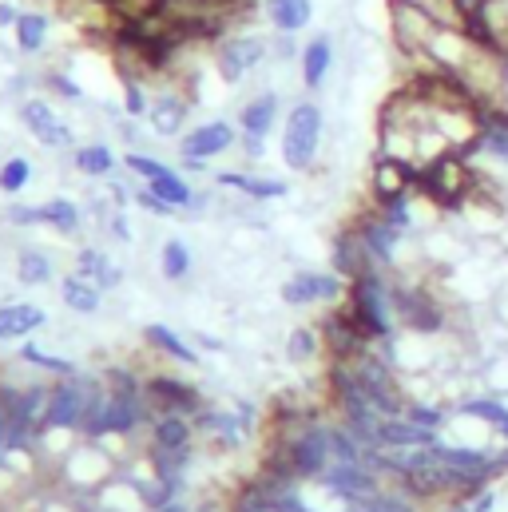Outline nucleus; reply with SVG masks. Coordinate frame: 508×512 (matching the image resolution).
Returning <instances> with one entry per match:
<instances>
[{
  "label": "nucleus",
  "instance_id": "obj_1",
  "mask_svg": "<svg viewBox=\"0 0 508 512\" xmlns=\"http://www.w3.org/2000/svg\"><path fill=\"white\" fill-rule=\"evenodd\" d=\"M346 310L370 346H381L401 334L397 318H393V274L389 270H370V274L354 278L350 294H346Z\"/></svg>",
  "mask_w": 508,
  "mask_h": 512
},
{
  "label": "nucleus",
  "instance_id": "obj_2",
  "mask_svg": "<svg viewBox=\"0 0 508 512\" xmlns=\"http://www.w3.org/2000/svg\"><path fill=\"white\" fill-rule=\"evenodd\" d=\"M393 318H397V330H405V334L437 338V334L449 330L453 310H449L445 298H441L437 290H429L425 282H413V278L393 274Z\"/></svg>",
  "mask_w": 508,
  "mask_h": 512
},
{
  "label": "nucleus",
  "instance_id": "obj_3",
  "mask_svg": "<svg viewBox=\"0 0 508 512\" xmlns=\"http://www.w3.org/2000/svg\"><path fill=\"white\" fill-rule=\"evenodd\" d=\"M322 139H326V112H322V104L310 100V96L290 104V112L282 120V139H278V155H282L286 171L306 175L318 163Z\"/></svg>",
  "mask_w": 508,
  "mask_h": 512
},
{
  "label": "nucleus",
  "instance_id": "obj_4",
  "mask_svg": "<svg viewBox=\"0 0 508 512\" xmlns=\"http://www.w3.org/2000/svg\"><path fill=\"white\" fill-rule=\"evenodd\" d=\"M235 147H239V124H231V120L191 124L179 139V167L191 175H203V171H211L215 159H223Z\"/></svg>",
  "mask_w": 508,
  "mask_h": 512
},
{
  "label": "nucleus",
  "instance_id": "obj_5",
  "mask_svg": "<svg viewBox=\"0 0 508 512\" xmlns=\"http://www.w3.org/2000/svg\"><path fill=\"white\" fill-rule=\"evenodd\" d=\"M350 294V282L338 274V270H318V266H298L282 286H278V298L282 306H294V310H306V306H342Z\"/></svg>",
  "mask_w": 508,
  "mask_h": 512
},
{
  "label": "nucleus",
  "instance_id": "obj_6",
  "mask_svg": "<svg viewBox=\"0 0 508 512\" xmlns=\"http://www.w3.org/2000/svg\"><path fill=\"white\" fill-rule=\"evenodd\" d=\"M191 112H195V92L179 76H167L151 92V112L143 124L159 139H183V131L191 124Z\"/></svg>",
  "mask_w": 508,
  "mask_h": 512
},
{
  "label": "nucleus",
  "instance_id": "obj_7",
  "mask_svg": "<svg viewBox=\"0 0 508 512\" xmlns=\"http://www.w3.org/2000/svg\"><path fill=\"white\" fill-rule=\"evenodd\" d=\"M211 56H215V72H219V80L223 84H243L251 72H258L262 64H266V56H270V40L266 36H258V32H227L215 48H211Z\"/></svg>",
  "mask_w": 508,
  "mask_h": 512
},
{
  "label": "nucleus",
  "instance_id": "obj_8",
  "mask_svg": "<svg viewBox=\"0 0 508 512\" xmlns=\"http://www.w3.org/2000/svg\"><path fill=\"white\" fill-rule=\"evenodd\" d=\"M96 374H72V378H52V397H48V417L44 429H64V433H80L84 417H88V397H92ZM40 429V433H44ZM36 433V437H40Z\"/></svg>",
  "mask_w": 508,
  "mask_h": 512
},
{
  "label": "nucleus",
  "instance_id": "obj_9",
  "mask_svg": "<svg viewBox=\"0 0 508 512\" xmlns=\"http://www.w3.org/2000/svg\"><path fill=\"white\" fill-rule=\"evenodd\" d=\"M16 120L44 151H68L76 147V131L60 116V108L48 96H20L16 100Z\"/></svg>",
  "mask_w": 508,
  "mask_h": 512
},
{
  "label": "nucleus",
  "instance_id": "obj_10",
  "mask_svg": "<svg viewBox=\"0 0 508 512\" xmlns=\"http://www.w3.org/2000/svg\"><path fill=\"white\" fill-rule=\"evenodd\" d=\"M318 485H326V489L338 493L350 509H358V505H366L370 497H378L381 489H385V477L374 473L366 461H334V465L322 473Z\"/></svg>",
  "mask_w": 508,
  "mask_h": 512
},
{
  "label": "nucleus",
  "instance_id": "obj_11",
  "mask_svg": "<svg viewBox=\"0 0 508 512\" xmlns=\"http://www.w3.org/2000/svg\"><path fill=\"white\" fill-rule=\"evenodd\" d=\"M143 389H147V397H151L155 409H171V413H187V417H199V413L211 405L199 385L187 382L183 374H171V370L147 374Z\"/></svg>",
  "mask_w": 508,
  "mask_h": 512
},
{
  "label": "nucleus",
  "instance_id": "obj_12",
  "mask_svg": "<svg viewBox=\"0 0 508 512\" xmlns=\"http://www.w3.org/2000/svg\"><path fill=\"white\" fill-rule=\"evenodd\" d=\"M318 330H322V346H326V358L330 362H354L358 354L370 350L366 334L358 330V322L350 318L346 302L342 306H330L322 318H318Z\"/></svg>",
  "mask_w": 508,
  "mask_h": 512
},
{
  "label": "nucleus",
  "instance_id": "obj_13",
  "mask_svg": "<svg viewBox=\"0 0 508 512\" xmlns=\"http://www.w3.org/2000/svg\"><path fill=\"white\" fill-rule=\"evenodd\" d=\"M350 227L358 231V239L366 243V251H370V258L378 262L381 270L397 274V251H401V243H405L409 235H405V231H397V227H389V223L378 215V207L362 211V215H358Z\"/></svg>",
  "mask_w": 508,
  "mask_h": 512
},
{
  "label": "nucleus",
  "instance_id": "obj_14",
  "mask_svg": "<svg viewBox=\"0 0 508 512\" xmlns=\"http://www.w3.org/2000/svg\"><path fill=\"white\" fill-rule=\"evenodd\" d=\"M195 441H199L195 417L171 413V409H155V417L147 425V437H143V445L155 449V453H195Z\"/></svg>",
  "mask_w": 508,
  "mask_h": 512
},
{
  "label": "nucleus",
  "instance_id": "obj_15",
  "mask_svg": "<svg viewBox=\"0 0 508 512\" xmlns=\"http://www.w3.org/2000/svg\"><path fill=\"white\" fill-rule=\"evenodd\" d=\"M215 187L235 191L243 203H278L290 195V183L278 175H262V171H215L211 175Z\"/></svg>",
  "mask_w": 508,
  "mask_h": 512
},
{
  "label": "nucleus",
  "instance_id": "obj_16",
  "mask_svg": "<svg viewBox=\"0 0 508 512\" xmlns=\"http://www.w3.org/2000/svg\"><path fill=\"white\" fill-rule=\"evenodd\" d=\"M143 346H147L159 362H171V366H179V370L203 366V354H199L175 326H167V322H147V326H143Z\"/></svg>",
  "mask_w": 508,
  "mask_h": 512
},
{
  "label": "nucleus",
  "instance_id": "obj_17",
  "mask_svg": "<svg viewBox=\"0 0 508 512\" xmlns=\"http://www.w3.org/2000/svg\"><path fill=\"white\" fill-rule=\"evenodd\" d=\"M330 270H338L346 282H354V278H362V274H370V270H381V266L370 258L366 243L358 239V231H354V227H342V231L330 239Z\"/></svg>",
  "mask_w": 508,
  "mask_h": 512
},
{
  "label": "nucleus",
  "instance_id": "obj_18",
  "mask_svg": "<svg viewBox=\"0 0 508 512\" xmlns=\"http://www.w3.org/2000/svg\"><path fill=\"white\" fill-rule=\"evenodd\" d=\"M44 326H48L44 306L20 302V298L0 302V342H28V338H36Z\"/></svg>",
  "mask_w": 508,
  "mask_h": 512
},
{
  "label": "nucleus",
  "instance_id": "obj_19",
  "mask_svg": "<svg viewBox=\"0 0 508 512\" xmlns=\"http://www.w3.org/2000/svg\"><path fill=\"white\" fill-rule=\"evenodd\" d=\"M334 72V36L330 32H318L302 44V56H298V76H302V88L306 92H322V84L330 80Z\"/></svg>",
  "mask_w": 508,
  "mask_h": 512
},
{
  "label": "nucleus",
  "instance_id": "obj_20",
  "mask_svg": "<svg viewBox=\"0 0 508 512\" xmlns=\"http://www.w3.org/2000/svg\"><path fill=\"white\" fill-rule=\"evenodd\" d=\"M417 171L421 167H413V163L378 155L374 159V171H370V195H374V203L393 199V195H405V191H417Z\"/></svg>",
  "mask_w": 508,
  "mask_h": 512
},
{
  "label": "nucleus",
  "instance_id": "obj_21",
  "mask_svg": "<svg viewBox=\"0 0 508 512\" xmlns=\"http://www.w3.org/2000/svg\"><path fill=\"white\" fill-rule=\"evenodd\" d=\"M278 120H282V96L274 88H262V92H254L251 100L239 108V135L266 139L270 131L278 128Z\"/></svg>",
  "mask_w": 508,
  "mask_h": 512
},
{
  "label": "nucleus",
  "instance_id": "obj_22",
  "mask_svg": "<svg viewBox=\"0 0 508 512\" xmlns=\"http://www.w3.org/2000/svg\"><path fill=\"white\" fill-rule=\"evenodd\" d=\"M104 298H108V290H104L100 282L84 278L80 270H68V274L60 278V302H64V310H72L76 318H96V314L104 310Z\"/></svg>",
  "mask_w": 508,
  "mask_h": 512
},
{
  "label": "nucleus",
  "instance_id": "obj_23",
  "mask_svg": "<svg viewBox=\"0 0 508 512\" xmlns=\"http://www.w3.org/2000/svg\"><path fill=\"white\" fill-rule=\"evenodd\" d=\"M116 167H120V159H116V151H112L108 139H88V143L72 147V171L84 175V179L108 183L116 175Z\"/></svg>",
  "mask_w": 508,
  "mask_h": 512
},
{
  "label": "nucleus",
  "instance_id": "obj_24",
  "mask_svg": "<svg viewBox=\"0 0 508 512\" xmlns=\"http://www.w3.org/2000/svg\"><path fill=\"white\" fill-rule=\"evenodd\" d=\"M262 16L278 36H302L314 24V0H262Z\"/></svg>",
  "mask_w": 508,
  "mask_h": 512
},
{
  "label": "nucleus",
  "instance_id": "obj_25",
  "mask_svg": "<svg viewBox=\"0 0 508 512\" xmlns=\"http://www.w3.org/2000/svg\"><path fill=\"white\" fill-rule=\"evenodd\" d=\"M437 441H441V433L421 429L409 417H385L378 429V449H429Z\"/></svg>",
  "mask_w": 508,
  "mask_h": 512
},
{
  "label": "nucleus",
  "instance_id": "obj_26",
  "mask_svg": "<svg viewBox=\"0 0 508 512\" xmlns=\"http://www.w3.org/2000/svg\"><path fill=\"white\" fill-rule=\"evenodd\" d=\"M12 274H16V282H20V286H28V290L52 286V282H56V258L48 255L44 247H36V243H24V247L16 251V266H12Z\"/></svg>",
  "mask_w": 508,
  "mask_h": 512
},
{
  "label": "nucleus",
  "instance_id": "obj_27",
  "mask_svg": "<svg viewBox=\"0 0 508 512\" xmlns=\"http://www.w3.org/2000/svg\"><path fill=\"white\" fill-rule=\"evenodd\" d=\"M48 36H52V16L44 8H24L16 28H12V44L20 56H40L48 48Z\"/></svg>",
  "mask_w": 508,
  "mask_h": 512
},
{
  "label": "nucleus",
  "instance_id": "obj_28",
  "mask_svg": "<svg viewBox=\"0 0 508 512\" xmlns=\"http://www.w3.org/2000/svg\"><path fill=\"white\" fill-rule=\"evenodd\" d=\"M72 270H80L84 278H92V282H100L104 290H120L124 286V266L120 262H112V255L104 251V247H96V243H88V247H80L76 251V266Z\"/></svg>",
  "mask_w": 508,
  "mask_h": 512
},
{
  "label": "nucleus",
  "instance_id": "obj_29",
  "mask_svg": "<svg viewBox=\"0 0 508 512\" xmlns=\"http://www.w3.org/2000/svg\"><path fill=\"white\" fill-rule=\"evenodd\" d=\"M40 207H44V231H56V235H64V239H76V235L84 231V207H80L76 199L52 195V199H44Z\"/></svg>",
  "mask_w": 508,
  "mask_h": 512
},
{
  "label": "nucleus",
  "instance_id": "obj_30",
  "mask_svg": "<svg viewBox=\"0 0 508 512\" xmlns=\"http://www.w3.org/2000/svg\"><path fill=\"white\" fill-rule=\"evenodd\" d=\"M155 262H159V274H163L171 286H183V282H191V274H195V251H191V243H183L179 235L163 239Z\"/></svg>",
  "mask_w": 508,
  "mask_h": 512
},
{
  "label": "nucleus",
  "instance_id": "obj_31",
  "mask_svg": "<svg viewBox=\"0 0 508 512\" xmlns=\"http://www.w3.org/2000/svg\"><path fill=\"white\" fill-rule=\"evenodd\" d=\"M143 187H151V195H159L167 207H175L179 211V219H187L191 215V203H195V187L175 171V167H163L151 183H143Z\"/></svg>",
  "mask_w": 508,
  "mask_h": 512
},
{
  "label": "nucleus",
  "instance_id": "obj_32",
  "mask_svg": "<svg viewBox=\"0 0 508 512\" xmlns=\"http://www.w3.org/2000/svg\"><path fill=\"white\" fill-rule=\"evenodd\" d=\"M16 362H20V366H28L32 374H48V378H72V374H80V366H76V362L60 358V354H48V350H44L36 338L20 342Z\"/></svg>",
  "mask_w": 508,
  "mask_h": 512
},
{
  "label": "nucleus",
  "instance_id": "obj_33",
  "mask_svg": "<svg viewBox=\"0 0 508 512\" xmlns=\"http://www.w3.org/2000/svg\"><path fill=\"white\" fill-rule=\"evenodd\" d=\"M282 350H286V362H290V366H310V362H318V358L326 354L322 330H318V326H290Z\"/></svg>",
  "mask_w": 508,
  "mask_h": 512
},
{
  "label": "nucleus",
  "instance_id": "obj_34",
  "mask_svg": "<svg viewBox=\"0 0 508 512\" xmlns=\"http://www.w3.org/2000/svg\"><path fill=\"white\" fill-rule=\"evenodd\" d=\"M32 179H36V163H32L28 155H8V159H0V195L16 199V195H24V191L32 187Z\"/></svg>",
  "mask_w": 508,
  "mask_h": 512
},
{
  "label": "nucleus",
  "instance_id": "obj_35",
  "mask_svg": "<svg viewBox=\"0 0 508 512\" xmlns=\"http://www.w3.org/2000/svg\"><path fill=\"white\" fill-rule=\"evenodd\" d=\"M151 84L139 80V76H120V112L131 116V120H147L151 112Z\"/></svg>",
  "mask_w": 508,
  "mask_h": 512
},
{
  "label": "nucleus",
  "instance_id": "obj_36",
  "mask_svg": "<svg viewBox=\"0 0 508 512\" xmlns=\"http://www.w3.org/2000/svg\"><path fill=\"white\" fill-rule=\"evenodd\" d=\"M40 88H44L48 96L64 100V104H84V100H88L84 84H80L68 68H48V72H40Z\"/></svg>",
  "mask_w": 508,
  "mask_h": 512
},
{
  "label": "nucleus",
  "instance_id": "obj_37",
  "mask_svg": "<svg viewBox=\"0 0 508 512\" xmlns=\"http://www.w3.org/2000/svg\"><path fill=\"white\" fill-rule=\"evenodd\" d=\"M401 417H409L413 425H421V429H433V433H441L445 425H449V417H453V409H445L441 401H425V397H409V405H405V413Z\"/></svg>",
  "mask_w": 508,
  "mask_h": 512
},
{
  "label": "nucleus",
  "instance_id": "obj_38",
  "mask_svg": "<svg viewBox=\"0 0 508 512\" xmlns=\"http://www.w3.org/2000/svg\"><path fill=\"white\" fill-rule=\"evenodd\" d=\"M354 512H421V501L409 497V493L397 489V485H385L378 497H370L366 505H358Z\"/></svg>",
  "mask_w": 508,
  "mask_h": 512
},
{
  "label": "nucleus",
  "instance_id": "obj_39",
  "mask_svg": "<svg viewBox=\"0 0 508 512\" xmlns=\"http://www.w3.org/2000/svg\"><path fill=\"white\" fill-rule=\"evenodd\" d=\"M413 195L417 191H405V195H393V199H381V203H374L378 207V215L389 223V227H397V231H413L417 223H413Z\"/></svg>",
  "mask_w": 508,
  "mask_h": 512
},
{
  "label": "nucleus",
  "instance_id": "obj_40",
  "mask_svg": "<svg viewBox=\"0 0 508 512\" xmlns=\"http://www.w3.org/2000/svg\"><path fill=\"white\" fill-rule=\"evenodd\" d=\"M0 223L12 231H36V227H44V207L40 203H4Z\"/></svg>",
  "mask_w": 508,
  "mask_h": 512
},
{
  "label": "nucleus",
  "instance_id": "obj_41",
  "mask_svg": "<svg viewBox=\"0 0 508 512\" xmlns=\"http://www.w3.org/2000/svg\"><path fill=\"white\" fill-rule=\"evenodd\" d=\"M393 4H409V8H421V12H429L437 24H445V28H461L453 0H393Z\"/></svg>",
  "mask_w": 508,
  "mask_h": 512
},
{
  "label": "nucleus",
  "instance_id": "obj_42",
  "mask_svg": "<svg viewBox=\"0 0 508 512\" xmlns=\"http://www.w3.org/2000/svg\"><path fill=\"white\" fill-rule=\"evenodd\" d=\"M124 167L135 175V179L151 183V179H155V175H159L167 163H163V159H155V155H147V151H135V147H131V151L124 155Z\"/></svg>",
  "mask_w": 508,
  "mask_h": 512
},
{
  "label": "nucleus",
  "instance_id": "obj_43",
  "mask_svg": "<svg viewBox=\"0 0 508 512\" xmlns=\"http://www.w3.org/2000/svg\"><path fill=\"white\" fill-rule=\"evenodd\" d=\"M135 207L147 211V215H159V219H179V211L167 207L159 195H151V187H135Z\"/></svg>",
  "mask_w": 508,
  "mask_h": 512
},
{
  "label": "nucleus",
  "instance_id": "obj_44",
  "mask_svg": "<svg viewBox=\"0 0 508 512\" xmlns=\"http://www.w3.org/2000/svg\"><path fill=\"white\" fill-rule=\"evenodd\" d=\"M100 227L108 231V239H112V243H131V239H135L131 223H127V211H120V207H112V211H108V219H104Z\"/></svg>",
  "mask_w": 508,
  "mask_h": 512
},
{
  "label": "nucleus",
  "instance_id": "obj_45",
  "mask_svg": "<svg viewBox=\"0 0 508 512\" xmlns=\"http://www.w3.org/2000/svg\"><path fill=\"white\" fill-rule=\"evenodd\" d=\"M8 449H28V441L20 437V429H16V421H12V413L0 405V457H4Z\"/></svg>",
  "mask_w": 508,
  "mask_h": 512
},
{
  "label": "nucleus",
  "instance_id": "obj_46",
  "mask_svg": "<svg viewBox=\"0 0 508 512\" xmlns=\"http://www.w3.org/2000/svg\"><path fill=\"white\" fill-rule=\"evenodd\" d=\"M239 147H243V155L254 159V163L266 155V139H254V135H239Z\"/></svg>",
  "mask_w": 508,
  "mask_h": 512
},
{
  "label": "nucleus",
  "instance_id": "obj_47",
  "mask_svg": "<svg viewBox=\"0 0 508 512\" xmlns=\"http://www.w3.org/2000/svg\"><path fill=\"white\" fill-rule=\"evenodd\" d=\"M20 12H24L20 4H12V0H0V28H8V32H12V28H16V20H20Z\"/></svg>",
  "mask_w": 508,
  "mask_h": 512
},
{
  "label": "nucleus",
  "instance_id": "obj_48",
  "mask_svg": "<svg viewBox=\"0 0 508 512\" xmlns=\"http://www.w3.org/2000/svg\"><path fill=\"white\" fill-rule=\"evenodd\" d=\"M191 512H231V505H219V501H199V505H191Z\"/></svg>",
  "mask_w": 508,
  "mask_h": 512
},
{
  "label": "nucleus",
  "instance_id": "obj_49",
  "mask_svg": "<svg viewBox=\"0 0 508 512\" xmlns=\"http://www.w3.org/2000/svg\"><path fill=\"white\" fill-rule=\"evenodd\" d=\"M147 512H191L187 501H175V505H163V509H147Z\"/></svg>",
  "mask_w": 508,
  "mask_h": 512
}]
</instances>
